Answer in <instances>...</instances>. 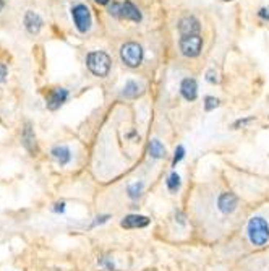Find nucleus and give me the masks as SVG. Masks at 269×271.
Segmentation results:
<instances>
[{"mask_svg": "<svg viewBox=\"0 0 269 271\" xmlns=\"http://www.w3.org/2000/svg\"><path fill=\"white\" fill-rule=\"evenodd\" d=\"M86 67L98 78H105L112 67V59L104 51H93L86 55Z\"/></svg>", "mask_w": 269, "mask_h": 271, "instance_id": "nucleus-1", "label": "nucleus"}, {"mask_svg": "<svg viewBox=\"0 0 269 271\" xmlns=\"http://www.w3.org/2000/svg\"><path fill=\"white\" fill-rule=\"evenodd\" d=\"M143 57H145V52L138 42L130 41L120 47V60L128 69H138L143 64Z\"/></svg>", "mask_w": 269, "mask_h": 271, "instance_id": "nucleus-2", "label": "nucleus"}, {"mask_svg": "<svg viewBox=\"0 0 269 271\" xmlns=\"http://www.w3.org/2000/svg\"><path fill=\"white\" fill-rule=\"evenodd\" d=\"M248 239L253 245L261 247L269 239V224L261 216H254L248 222Z\"/></svg>", "mask_w": 269, "mask_h": 271, "instance_id": "nucleus-3", "label": "nucleus"}, {"mask_svg": "<svg viewBox=\"0 0 269 271\" xmlns=\"http://www.w3.org/2000/svg\"><path fill=\"white\" fill-rule=\"evenodd\" d=\"M179 49H180V54L186 57V59H195V57H198L201 54V49H203V37L200 35L180 36Z\"/></svg>", "mask_w": 269, "mask_h": 271, "instance_id": "nucleus-4", "label": "nucleus"}, {"mask_svg": "<svg viewBox=\"0 0 269 271\" xmlns=\"http://www.w3.org/2000/svg\"><path fill=\"white\" fill-rule=\"evenodd\" d=\"M71 18H73V23L76 26V30L80 33H88L91 30V25H93V18H91L89 8L84 5V3H76V5L71 8Z\"/></svg>", "mask_w": 269, "mask_h": 271, "instance_id": "nucleus-5", "label": "nucleus"}, {"mask_svg": "<svg viewBox=\"0 0 269 271\" xmlns=\"http://www.w3.org/2000/svg\"><path fill=\"white\" fill-rule=\"evenodd\" d=\"M180 36H195L201 33V23L196 17L193 15H185L182 17L179 23H177Z\"/></svg>", "mask_w": 269, "mask_h": 271, "instance_id": "nucleus-6", "label": "nucleus"}, {"mask_svg": "<svg viewBox=\"0 0 269 271\" xmlns=\"http://www.w3.org/2000/svg\"><path fill=\"white\" fill-rule=\"evenodd\" d=\"M67 99H68V91L65 88H54V90H50L49 94H47L46 106L49 110H57Z\"/></svg>", "mask_w": 269, "mask_h": 271, "instance_id": "nucleus-7", "label": "nucleus"}, {"mask_svg": "<svg viewBox=\"0 0 269 271\" xmlns=\"http://www.w3.org/2000/svg\"><path fill=\"white\" fill-rule=\"evenodd\" d=\"M122 20L133 21V23H140L143 20V13L138 8L132 0H125L122 2Z\"/></svg>", "mask_w": 269, "mask_h": 271, "instance_id": "nucleus-8", "label": "nucleus"}, {"mask_svg": "<svg viewBox=\"0 0 269 271\" xmlns=\"http://www.w3.org/2000/svg\"><path fill=\"white\" fill-rule=\"evenodd\" d=\"M237 205H238V198L230 192H224L218 200L219 210L222 211L224 215H230V213H234Z\"/></svg>", "mask_w": 269, "mask_h": 271, "instance_id": "nucleus-9", "label": "nucleus"}, {"mask_svg": "<svg viewBox=\"0 0 269 271\" xmlns=\"http://www.w3.org/2000/svg\"><path fill=\"white\" fill-rule=\"evenodd\" d=\"M148 224H150V217L141 215H128L120 222V226L125 229H140V227H146Z\"/></svg>", "mask_w": 269, "mask_h": 271, "instance_id": "nucleus-10", "label": "nucleus"}, {"mask_svg": "<svg viewBox=\"0 0 269 271\" xmlns=\"http://www.w3.org/2000/svg\"><path fill=\"white\" fill-rule=\"evenodd\" d=\"M180 94L184 96L186 101H195L198 98V85H196L195 78H185L180 83Z\"/></svg>", "mask_w": 269, "mask_h": 271, "instance_id": "nucleus-11", "label": "nucleus"}, {"mask_svg": "<svg viewBox=\"0 0 269 271\" xmlns=\"http://www.w3.org/2000/svg\"><path fill=\"white\" fill-rule=\"evenodd\" d=\"M25 28L30 35H37L42 28V18L34 12H26L25 15Z\"/></svg>", "mask_w": 269, "mask_h": 271, "instance_id": "nucleus-12", "label": "nucleus"}, {"mask_svg": "<svg viewBox=\"0 0 269 271\" xmlns=\"http://www.w3.org/2000/svg\"><path fill=\"white\" fill-rule=\"evenodd\" d=\"M141 93H143V86L138 83V81L130 80V81H127V85H125V88L122 91V96L123 98H127V99H134V98H138Z\"/></svg>", "mask_w": 269, "mask_h": 271, "instance_id": "nucleus-13", "label": "nucleus"}, {"mask_svg": "<svg viewBox=\"0 0 269 271\" xmlns=\"http://www.w3.org/2000/svg\"><path fill=\"white\" fill-rule=\"evenodd\" d=\"M52 156H54V159L60 164V166H65V164L70 163L71 153H70V149L67 146H60V145H59V146L52 148Z\"/></svg>", "mask_w": 269, "mask_h": 271, "instance_id": "nucleus-14", "label": "nucleus"}, {"mask_svg": "<svg viewBox=\"0 0 269 271\" xmlns=\"http://www.w3.org/2000/svg\"><path fill=\"white\" fill-rule=\"evenodd\" d=\"M23 145L28 148V151H31V153L36 151V137H34V133H33L31 124H26L25 130H23Z\"/></svg>", "mask_w": 269, "mask_h": 271, "instance_id": "nucleus-15", "label": "nucleus"}, {"mask_svg": "<svg viewBox=\"0 0 269 271\" xmlns=\"http://www.w3.org/2000/svg\"><path fill=\"white\" fill-rule=\"evenodd\" d=\"M150 156L154 159H159L162 156H166V148L159 140H152L150 143Z\"/></svg>", "mask_w": 269, "mask_h": 271, "instance_id": "nucleus-16", "label": "nucleus"}, {"mask_svg": "<svg viewBox=\"0 0 269 271\" xmlns=\"http://www.w3.org/2000/svg\"><path fill=\"white\" fill-rule=\"evenodd\" d=\"M107 13L110 17L117 18V20H122V2H112L109 3Z\"/></svg>", "mask_w": 269, "mask_h": 271, "instance_id": "nucleus-17", "label": "nucleus"}, {"mask_svg": "<svg viewBox=\"0 0 269 271\" xmlns=\"http://www.w3.org/2000/svg\"><path fill=\"white\" fill-rule=\"evenodd\" d=\"M167 188L170 192H177L180 188V176L177 172H172L167 179Z\"/></svg>", "mask_w": 269, "mask_h": 271, "instance_id": "nucleus-18", "label": "nucleus"}, {"mask_svg": "<svg viewBox=\"0 0 269 271\" xmlns=\"http://www.w3.org/2000/svg\"><path fill=\"white\" fill-rule=\"evenodd\" d=\"M141 190H143V183L134 182V183H132V185H128V197L133 198V200H136V198L141 195Z\"/></svg>", "mask_w": 269, "mask_h": 271, "instance_id": "nucleus-19", "label": "nucleus"}, {"mask_svg": "<svg viewBox=\"0 0 269 271\" xmlns=\"http://www.w3.org/2000/svg\"><path fill=\"white\" fill-rule=\"evenodd\" d=\"M219 106V99L218 98H214V96H206L204 98V109L208 110H214L216 108Z\"/></svg>", "mask_w": 269, "mask_h": 271, "instance_id": "nucleus-20", "label": "nucleus"}, {"mask_svg": "<svg viewBox=\"0 0 269 271\" xmlns=\"http://www.w3.org/2000/svg\"><path fill=\"white\" fill-rule=\"evenodd\" d=\"M184 156H185V148L180 145V146H177V149H175L174 159H172V166H177V164H179L182 159H184Z\"/></svg>", "mask_w": 269, "mask_h": 271, "instance_id": "nucleus-21", "label": "nucleus"}, {"mask_svg": "<svg viewBox=\"0 0 269 271\" xmlns=\"http://www.w3.org/2000/svg\"><path fill=\"white\" fill-rule=\"evenodd\" d=\"M206 80H208L211 85H216V83H219L218 73H216V70H214V69L208 70V73H206Z\"/></svg>", "mask_w": 269, "mask_h": 271, "instance_id": "nucleus-22", "label": "nucleus"}, {"mask_svg": "<svg viewBox=\"0 0 269 271\" xmlns=\"http://www.w3.org/2000/svg\"><path fill=\"white\" fill-rule=\"evenodd\" d=\"M258 18H259V20H263V21H269V10H268V8H259V12H258Z\"/></svg>", "mask_w": 269, "mask_h": 271, "instance_id": "nucleus-23", "label": "nucleus"}, {"mask_svg": "<svg viewBox=\"0 0 269 271\" xmlns=\"http://www.w3.org/2000/svg\"><path fill=\"white\" fill-rule=\"evenodd\" d=\"M254 120V117H248V119H240V120H237V122L234 124V128H240V127H245V125L247 124H250V122H253Z\"/></svg>", "mask_w": 269, "mask_h": 271, "instance_id": "nucleus-24", "label": "nucleus"}, {"mask_svg": "<svg viewBox=\"0 0 269 271\" xmlns=\"http://www.w3.org/2000/svg\"><path fill=\"white\" fill-rule=\"evenodd\" d=\"M7 78V67L3 64H0V83H3Z\"/></svg>", "mask_w": 269, "mask_h": 271, "instance_id": "nucleus-25", "label": "nucleus"}, {"mask_svg": "<svg viewBox=\"0 0 269 271\" xmlns=\"http://www.w3.org/2000/svg\"><path fill=\"white\" fill-rule=\"evenodd\" d=\"M54 211H55V213H64V211H65V203H64V201H62V203H57L55 208H54Z\"/></svg>", "mask_w": 269, "mask_h": 271, "instance_id": "nucleus-26", "label": "nucleus"}, {"mask_svg": "<svg viewBox=\"0 0 269 271\" xmlns=\"http://www.w3.org/2000/svg\"><path fill=\"white\" fill-rule=\"evenodd\" d=\"M109 219V216H101V217H98V221L94 222V224H101V222H105Z\"/></svg>", "mask_w": 269, "mask_h": 271, "instance_id": "nucleus-27", "label": "nucleus"}, {"mask_svg": "<svg viewBox=\"0 0 269 271\" xmlns=\"http://www.w3.org/2000/svg\"><path fill=\"white\" fill-rule=\"evenodd\" d=\"M96 3H99V5H109L110 0H94Z\"/></svg>", "mask_w": 269, "mask_h": 271, "instance_id": "nucleus-28", "label": "nucleus"}, {"mask_svg": "<svg viewBox=\"0 0 269 271\" xmlns=\"http://www.w3.org/2000/svg\"><path fill=\"white\" fill-rule=\"evenodd\" d=\"M2 8H3V2L0 0V10H2Z\"/></svg>", "mask_w": 269, "mask_h": 271, "instance_id": "nucleus-29", "label": "nucleus"}, {"mask_svg": "<svg viewBox=\"0 0 269 271\" xmlns=\"http://www.w3.org/2000/svg\"><path fill=\"white\" fill-rule=\"evenodd\" d=\"M224 2H232V0H224Z\"/></svg>", "mask_w": 269, "mask_h": 271, "instance_id": "nucleus-30", "label": "nucleus"}]
</instances>
